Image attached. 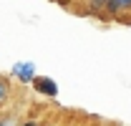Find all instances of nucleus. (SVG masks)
Listing matches in <instances>:
<instances>
[{"label":"nucleus","instance_id":"1","mask_svg":"<svg viewBox=\"0 0 131 126\" xmlns=\"http://www.w3.org/2000/svg\"><path fill=\"white\" fill-rule=\"evenodd\" d=\"M30 86L35 88V93H40V96H58V83L50 78V76H38L35 73V78L30 81Z\"/></svg>","mask_w":131,"mask_h":126},{"label":"nucleus","instance_id":"2","mask_svg":"<svg viewBox=\"0 0 131 126\" xmlns=\"http://www.w3.org/2000/svg\"><path fill=\"white\" fill-rule=\"evenodd\" d=\"M13 76H15L20 83H30L35 78V63L33 61H18L13 66Z\"/></svg>","mask_w":131,"mask_h":126},{"label":"nucleus","instance_id":"3","mask_svg":"<svg viewBox=\"0 0 131 126\" xmlns=\"http://www.w3.org/2000/svg\"><path fill=\"white\" fill-rule=\"evenodd\" d=\"M8 98H10V83H8V78L0 76V106H3Z\"/></svg>","mask_w":131,"mask_h":126},{"label":"nucleus","instance_id":"4","mask_svg":"<svg viewBox=\"0 0 131 126\" xmlns=\"http://www.w3.org/2000/svg\"><path fill=\"white\" fill-rule=\"evenodd\" d=\"M86 3H88L91 13H101V10H103V5H106V0H86Z\"/></svg>","mask_w":131,"mask_h":126},{"label":"nucleus","instance_id":"5","mask_svg":"<svg viewBox=\"0 0 131 126\" xmlns=\"http://www.w3.org/2000/svg\"><path fill=\"white\" fill-rule=\"evenodd\" d=\"M131 13V0H118V15Z\"/></svg>","mask_w":131,"mask_h":126},{"label":"nucleus","instance_id":"6","mask_svg":"<svg viewBox=\"0 0 131 126\" xmlns=\"http://www.w3.org/2000/svg\"><path fill=\"white\" fill-rule=\"evenodd\" d=\"M18 126H40V121H35V119H30V121H20Z\"/></svg>","mask_w":131,"mask_h":126},{"label":"nucleus","instance_id":"7","mask_svg":"<svg viewBox=\"0 0 131 126\" xmlns=\"http://www.w3.org/2000/svg\"><path fill=\"white\" fill-rule=\"evenodd\" d=\"M40 126H53V124H40Z\"/></svg>","mask_w":131,"mask_h":126}]
</instances>
